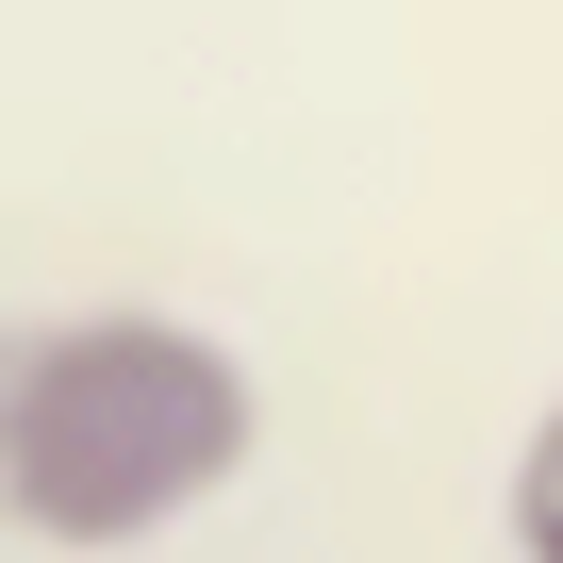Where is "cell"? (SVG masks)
<instances>
[{"mask_svg": "<svg viewBox=\"0 0 563 563\" xmlns=\"http://www.w3.org/2000/svg\"><path fill=\"white\" fill-rule=\"evenodd\" d=\"M249 448H265L249 349L166 299H84L0 332V530L18 547H67V563L166 547L249 481Z\"/></svg>", "mask_w": 563, "mask_h": 563, "instance_id": "6da1fadb", "label": "cell"}, {"mask_svg": "<svg viewBox=\"0 0 563 563\" xmlns=\"http://www.w3.org/2000/svg\"><path fill=\"white\" fill-rule=\"evenodd\" d=\"M497 514H514V563H563V398L530 415V448H514V497H497Z\"/></svg>", "mask_w": 563, "mask_h": 563, "instance_id": "7a4b0ae2", "label": "cell"}]
</instances>
